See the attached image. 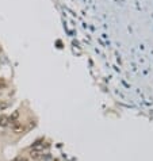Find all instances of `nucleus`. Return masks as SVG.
Wrapping results in <instances>:
<instances>
[{"label":"nucleus","mask_w":153,"mask_h":161,"mask_svg":"<svg viewBox=\"0 0 153 161\" xmlns=\"http://www.w3.org/2000/svg\"><path fill=\"white\" fill-rule=\"evenodd\" d=\"M12 161H29V158L25 157V156H18V157H15Z\"/></svg>","instance_id":"4"},{"label":"nucleus","mask_w":153,"mask_h":161,"mask_svg":"<svg viewBox=\"0 0 153 161\" xmlns=\"http://www.w3.org/2000/svg\"><path fill=\"white\" fill-rule=\"evenodd\" d=\"M30 156L34 160H38V158H41V156H42V152H41V150H31Z\"/></svg>","instance_id":"3"},{"label":"nucleus","mask_w":153,"mask_h":161,"mask_svg":"<svg viewBox=\"0 0 153 161\" xmlns=\"http://www.w3.org/2000/svg\"><path fill=\"white\" fill-rule=\"evenodd\" d=\"M10 125V118L7 115H4V114H1L0 115V126L1 127H6V126Z\"/></svg>","instance_id":"2"},{"label":"nucleus","mask_w":153,"mask_h":161,"mask_svg":"<svg viewBox=\"0 0 153 161\" xmlns=\"http://www.w3.org/2000/svg\"><path fill=\"white\" fill-rule=\"evenodd\" d=\"M12 131L15 134H20L25 131V127H23V125L22 123H19V122H16V123H14L12 125Z\"/></svg>","instance_id":"1"}]
</instances>
